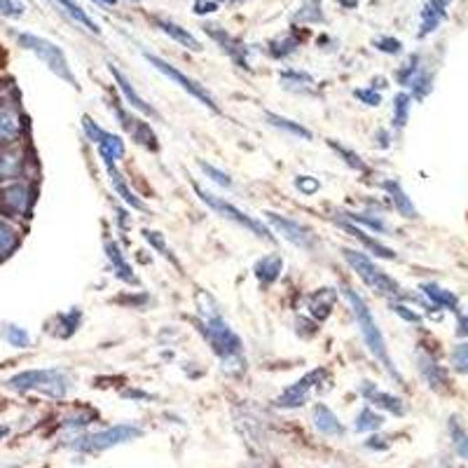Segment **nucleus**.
<instances>
[{
	"mask_svg": "<svg viewBox=\"0 0 468 468\" xmlns=\"http://www.w3.org/2000/svg\"><path fill=\"white\" fill-rule=\"evenodd\" d=\"M345 295H346V303H349L351 312H354V316H356V324H358V328H361V335H363V340H366L370 354H373V356L378 358L384 367H387L388 375H391L396 382H403L399 375V370H396L394 361H391V356H388V349H387V342H384L382 330H379L378 321H375V314L370 312V307H367L366 300H363L356 291H351V288H346Z\"/></svg>",
	"mask_w": 468,
	"mask_h": 468,
	"instance_id": "f257e3e1",
	"label": "nucleus"
},
{
	"mask_svg": "<svg viewBox=\"0 0 468 468\" xmlns=\"http://www.w3.org/2000/svg\"><path fill=\"white\" fill-rule=\"evenodd\" d=\"M7 388L16 394H28L37 391L49 399H64L69 394V378L57 367H36V370H22V373L12 375L5 382Z\"/></svg>",
	"mask_w": 468,
	"mask_h": 468,
	"instance_id": "f03ea898",
	"label": "nucleus"
},
{
	"mask_svg": "<svg viewBox=\"0 0 468 468\" xmlns=\"http://www.w3.org/2000/svg\"><path fill=\"white\" fill-rule=\"evenodd\" d=\"M16 43H19V48L27 49V52L36 54V57L40 58V61H43V64L48 66L54 75H57L58 80L69 82L70 87L80 90V82H78V78H75V73H73V69H70L64 49L58 48L57 43H52V40H48V37L36 36V33H28V31L16 33Z\"/></svg>",
	"mask_w": 468,
	"mask_h": 468,
	"instance_id": "7ed1b4c3",
	"label": "nucleus"
},
{
	"mask_svg": "<svg viewBox=\"0 0 468 468\" xmlns=\"http://www.w3.org/2000/svg\"><path fill=\"white\" fill-rule=\"evenodd\" d=\"M199 312H202L204 316V324H202L204 337L208 340L211 349L216 351L225 363L241 356V337L237 335L228 324H225V319L220 316L218 309H216L213 300H211V307L208 309L199 307Z\"/></svg>",
	"mask_w": 468,
	"mask_h": 468,
	"instance_id": "20e7f679",
	"label": "nucleus"
},
{
	"mask_svg": "<svg viewBox=\"0 0 468 468\" xmlns=\"http://www.w3.org/2000/svg\"><path fill=\"white\" fill-rule=\"evenodd\" d=\"M141 436H144V431H141L136 424H117V426H111V429H103V431L87 433V436L78 438L70 447L82 454L108 452V450H112V447L132 442Z\"/></svg>",
	"mask_w": 468,
	"mask_h": 468,
	"instance_id": "39448f33",
	"label": "nucleus"
},
{
	"mask_svg": "<svg viewBox=\"0 0 468 468\" xmlns=\"http://www.w3.org/2000/svg\"><path fill=\"white\" fill-rule=\"evenodd\" d=\"M342 256L345 261L349 262L351 270L356 271L358 279H361L366 286L373 288L378 295H388V298H394V295H400V286L394 282V279L388 277L387 271L379 270L367 253H361V250H351V249H342Z\"/></svg>",
	"mask_w": 468,
	"mask_h": 468,
	"instance_id": "423d86ee",
	"label": "nucleus"
},
{
	"mask_svg": "<svg viewBox=\"0 0 468 468\" xmlns=\"http://www.w3.org/2000/svg\"><path fill=\"white\" fill-rule=\"evenodd\" d=\"M192 187H195V192L199 195V199H202L204 204H207L208 208H213V211L218 213V216H223L225 220H229V223H237L241 225L244 229H249V232H253L256 237H261L262 241H274V237H271L270 228L267 225H262L261 220L256 218H250V216H246L241 208L232 207L229 202H225V199H218V197H213L211 192H207L204 187H199L197 183H192Z\"/></svg>",
	"mask_w": 468,
	"mask_h": 468,
	"instance_id": "0eeeda50",
	"label": "nucleus"
},
{
	"mask_svg": "<svg viewBox=\"0 0 468 468\" xmlns=\"http://www.w3.org/2000/svg\"><path fill=\"white\" fill-rule=\"evenodd\" d=\"M33 192L24 181H12L0 187V216L12 218H31Z\"/></svg>",
	"mask_w": 468,
	"mask_h": 468,
	"instance_id": "6e6552de",
	"label": "nucleus"
},
{
	"mask_svg": "<svg viewBox=\"0 0 468 468\" xmlns=\"http://www.w3.org/2000/svg\"><path fill=\"white\" fill-rule=\"evenodd\" d=\"M145 58H148L153 69H157L162 75H166L169 80H174L176 85L181 87V90H186L187 94H190L192 99H195V101H199V103H202V106H207L208 111H213V112L220 111L218 103H216V99H213V96L208 94V91L204 90V87L199 85V82H195V80H192V78H187L186 73H181V70L176 69V66H171L169 61H165V58H160V57H154V54H150V52H145Z\"/></svg>",
	"mask_w": 468,
	"mask_h": 468,
	"instance_id": "1a4fd4ad",
	"label": "nucleus"
},
{
	"mask_svg": "<svg viewBox=\"0 0 468 468\" xmlns=\"http://www.w3.org/2000/svg\"><path fill=\"white\" fill-rule=\"evenodd\" d=\"M328 378V370L325 367H314L312 373L304 375L303 379H298V382L292 384V387L283 388V394L277 399V408L282 410H292V408H303L304 403H307V396L309 391L316 387V384H321L324 379Z\"/></svg>",
	"mask_w": 468,
	"mask_h": 468,
	"instance_id": "9d476101",
	"label": "nucleus"
},
{
	"mask_svg": "<svg viewBox=\"0 0 468 468\" xmlns=\"http://www.w3.org/2000/svg\"><path fill=\"white\" fill-rule=\"evenodd\" d=\"M24 136V115L15 101L0 99V150L19 145Z\"/></svg>",
	"mask_w": 468,
	"mask_h": 468,
	"instance_id": "9b49d317",
	"label": "nucleus"
},
{
	"mask_svg": "<svg viewBox=\"0 0 468 468\" xmlns=\"http://www.w3.org/2000/svg\"><path fill=\"white\" fill-rule=\"evenodd\" d=\"M82 129H85L87 139L99 148V154H111L115 162L120 160V157H124V141L120 139V136H115V133L99 127L91 117H82Z\"/></svg>",
	"mask_w": 468,
	"mask_h": 468,
	"instance_id": "f8f14e48",
	"label": "nucleus"
},
{
	"mask_svg": "<svg viewBox=\"0 0 468 468\" xmlns=\"http://www.w3.org/2000/svg\"><path fill=\"white\" fill-rule=\"evenodd\" d=\"M267 216H270L271 228L277 229V232L282 234L286 241L295 244L298 249H312V246H314L312 232H309L304 225H300L298 220H288V218H283V216H279V213H267Z\"/></svg>",
	"mask_w": 468,
	"mask_h": 468,
	"instance_id": "ddd939ff",
	"label": "nucleus"
},
{
	"mask_svg": "<svg viewBox=\"0 0 468 468\" xmlns=\"http://www.w3.org/2000/svg\"><path fill=\"white\" fill-rule=\"evenodd\" d=\"M115 115L117 120H120V124H122L124 132H127L136 144L145 145L148 150H157V136H154L153 129L148 127V122H144V120H139V117L129 115L124 108H117V106H115Z\"/></svg>",
	"mask_w": 468,
	"mask_h": 468,
	"instance_id": "4468645a",
	"label": "nucleus"
},
{
	"mask_svg": "<svg viewBox=\"0 0 468 468\" xmlns=\"http://www.w3.org/2000/svg\"><path fill=\"white\" fill-rule=\"evenodd\" d=\"M204 31H207L208 36H211L213 40H216V43L223 48V52L232 58L234 64L241 66L244 70L250 69L249 61H246V48L239 43V40H237V37H232L228 31H225V28L216 27V24H204Z\"/></svg>",
	"mask_w": 468,
	"mask_h": 468,
	"instance_id": "2eb2a0df",
	"label": "nucleus"
},
{
	"mask_svg": "<svg viewBox=\"0 0 468 468\" xmlns=\"http://www.w3.org/2000/svg\"><path fill=\"white\" fill-rule=\"evenodd\" d=\"M417 367H420L421 378L433 391H445L447 388V373L445 367L426 351H417Z\"/></svg>",
	"mask_w": 468,
	"mask_h": 468,
	"instance_id": "dca6fc26",
	"label": "nucleus"
},
{
	"mask_svg": "<svg viewBox=\"0 0 468 468\" xmlns=\"http://www.w3.org/2000/svg\"><path fill=\"white\" fill-rule=\"evenodd\" d=\"M312 421H314V429L325 438H340L345 436V424L337 420V415L328 405L316 403L314 412H312Z\"/></svg>",
	"mask_w": 468,
	"mask_h": 468,
	"instance_id": "f3484780",
	"label": "nucleus"
},
{
	"mask_svg": "<svg viewBox=\"0 0 468 468\" xmlns=\"http://www.w3.org/2000/svg\"><path fill=\"white\" fill-rule=\"evenodd\" d=\"M361 394L366 396L370 403L375 405V408L379 410H387V412H391V415L396 417H403L405 415V403L399 399V396L394 394H384V391H379L378 387H375L373 382H366L361 387Z\"/></svg>",
	"mask_w": 468,
	"mask_h": 468,
	"instance_id": "a211bd4d",
	"label": "nucleus"
},
{
	"mask_svg": "<svg viewBox=\"0 0 468 468\" xmlns=\"http://www.w3.org/2000/svg\"><path fill=\"white\" fill-rule=\"evenodd\" d=\"M447 3L450 0H429L421 10V27H420V37L431 36L438 27L442 24V19L447 16Z\"/></svg>",
	"mask_w": 468,
	"mask_h": 468,
	"instance_id": "6ab92c4d",
	"label": "nucleus"
},
{
	"mask_svg": "<svg viewBox=\"0 0 468 468\" xmlns=\"http://www.w3.org/2000/svg\"><path fill=\"white\" fill-rule=\"evenodd\" d=\"M111 75H112V78H115V82H117V87H120V91H122L124 103H129V106H132L133 111L144 112V115H148V117L154 115L153 108H150L148 103H145V99L139 94V91L133 90L132 82L127 80V75H122V73H120V70H117V66H111Z\"/></svg>",
	"mask_w": 468,
	"mask_h": 468,
	"instance_id": "aec40b11",
	"label": "nucleus"
},
{
	"mask_svg": "<svg viewBox=\"0 0 468 468\" xmlns=\"http://www.w3.org/2000/svg\"><path fill=\"white\" fill-rule=\"evenodd\" d=\"M101 162H103V166H106L108 176H111V183H112V187H115V190H117V195H120V197H122L124 202L129 204V207L144 208V202H141V199L136 197V195H133V192H132V187L127 186V181H124L122 174L117 171L115 160H112L111 154H101Z\"/></svg>",
	"mask_w": 468,
	"mask_h": 468,
	"instance_id": "412c9836",
	"label": "nucleus"
},
{
	"mask_svg": "<svg viewBox=\"0 0 468 468\" xmlns=\"http://www.w3.org/2000/svg\"><path fill=\"white\" fill-rule=\"evenodd\" d=\"M154 22H157L160 31H165L166 36H169L171 40H174V43L181 45V48L192 49V52H199V49H202V45H199L197 37L192 36L190 31H186V28H183V27H178V24H176V22H171V19H165V16H157Z\"/></svg>",
	"mask_w": 468,
	"mask_h": 468,
	"instance_id": "4be33fe9",
	"label": "nucleus"
},
{
	"mask_svg": "<svg viewBox=\"0 0 468 468\" xmlns=\"http://www.w3.org/2000/svg\"><path fill=\"white\" fill-rule=\"evenodd\" d=\"M333 304H335V288H319L309 295V314L319 321L328 319Z\"/></svg>",
	"mask_w": 468,
	"mask_h": 468,
	"instance_id": "5701e85b",
	"label": "nucleus"
},
{
	"mask_svg": "<svg viewBox=\"0 0 468 468\" xmlns=\"http://www.w3.org/2000/svg\"><path fill=\"white\" fill-rule=\"evenodd\" d=\"M19 244H22V237H19L15 225L0 216V262L10 261L15 256V250L19 249Z\"/></svg>",
	"mask_w": 468,
	"mask_h": 468,
	"instance_id": "b1692460",
	"label": "nucleus"
},
{
	"mask_svg": "<svg viewBox=\"0 0 468 468\" xmlns=\"http://www.w3.org/2000/svg\"><path fill=\"white\" fill-rule=\"evenodd\" d=\"M421 292H424L426 298L431 300L433 307L438 309H450V312H457L459 307V298L454 295L452 291H447V288L438 286V283H421Z\"/></svg>",
	"mask_w": 468,
	"mask_h": 468,
	"instance_id": "393cba45",
	"label": "nucleus"
},
{
	"mask_svg": "<svg viewBox=\"0 0 468 468\" xmlns=\"http://www.w3.org/2000/svg\"><path fill=\"white\" fill-rule=\"evenodd\" d=\"M384 190L388 192L391 204H394L400 216H405V218H417L415 204H412V199L408 197V192L403 190V186L399 181H387L384 183Z\"/></svg>",
	"mask_w": 468,
	"mask_h": 468,
	"instance_id": "a878e982",
	"label": "nucleus"
},
{
	"mask_svg": "<svg viewBox=\"0 0 468 468\" xmlns=\"http://www.w3.org/2000/svg\"><path fill=\"white\" fill-rule=\"evenodd\" d=\"M103 249H106L108 261H111L112 267H115V274H117V277L122 279V282L133 283V286H136V283H139V279H136V274H133L132 265H129V262L124 261V256H122V250H120V246H117L115 241H106V244H103Z\"/></svg>",
	"mask_w": 468,
	"mask_h": 468,
	"instance_id": "bb28decb",
	"label": "nucleus"
},
{
	"mask_svg": "<svg viewBox=\"0 0 468 468\" xmlns=\"http://www.w3.org/2000/svg\"><path fill=\"white\" fill-rule=\"evenodd\" d=\"M342 228H345L349 234H354V237H356V239L366 246L367 253H373V256H378V258H387V261H394L396 258V253L388 249V246H384L382 241L373 239V237H367V234L363 232L361 228H356L354 223H342Z\"/></svg>",
	"mask_w": 468,
	"mask_h": 468,
	"instance_id": "cd10ccee",
	"label": "nucleus"
},
{
	"mask_svg": "<svg viewBox=\"0 0 468 468\" xmlns=\"http://www.w3.org/2000/svg\"><path fill=\"white\" fill-rule=\"evenodd\" d=\"M282 270H283V261L279 256H265L261 258V261L256 262V267H253V271H256V277L261 279L262 286H270V283L277 282L279 277H282Z\"/></svg>",
	"mask_w": 468,
	"mask_h": 468,
	"instance_id": "c85d7f7f",
	"label": "nucleus"
},
{
	"mask_svg": "<svg viewBox=\"0 0 468 468\" xmlns=\"http://www.w3.org/2000/svg\"><path fill=\"white\" fill-rule=\"evenodd\" d=\"M265 117L271 127L282 129V132L291 133V136H298V139H303V141H312V132H309L307 127H303V124L292 122V120L277 115V112H265Z\"/></svg>",
	"mask_w": 468,
	"mask_h": 468,
	"instance_id": "c756f323",
	"label": "nucleus"
},
{
	"mask_svg": "<svg viewBox=\"0 0 468 468\" xmlns=\"http://www.w3.org/2000/svg\"><path fill=\"white\" fill-rule=\"evenodd\" d=\"M57 3H58V5H61V7H64V12L70 16V19H73V22H78V24H80V27H85L87 31L96 33V36L101 33V28H99V24H96L94 19H91V16L87 15V10H82V7L78 5L75 0H57Z\"/></svg>",
	"mask_w": 468,
	"mask_h": 468,
	"instance_id": "7c9ffc66",
	"label": "nucleus"
},
{
	"mask_svg": "<svg viewBox=\"0 0 468 468\" xmlns=\"http://www.w3.org/2000/svg\"><path fill=\"white\" fill-rule=\"evenodd\" d=\"M0 335H3V340H5L7 345L15 346V349H28V346H31V342H33L31 333H28L27 328H22V325H16V324L3 325Z\"/></svg>",
	"mask_w": 468,
	"mask_h": 468,
	"instance_id": "2f4dec72",
	"label": "nucleus"
},
{
	"mask_svg": "<svg viewBox=\"0 0 468 468\" xmlns=\"http://www.w3.org/2000/svg\"><path fill=\"white\" fill-rule=\"evenodd\" d=\"M295 24H321L324 22V7H321V0H303L300 10L292 16Z\"/></svg>",
	"mask_w": 468,
	"mask_h": 468,
	"instance_id": "473e14b6",
	"label": "nucleus"
},
{
	"mask_svg": "<svg viewBox=\"0 0 468 468\" xmlns=\"http://www.w3.org/2000/svg\"><path fill=\"white\" fill-rule=\"evenodd\" d=\"M447 431H450V441H452L454 452H457L462 459H468V431L463 429V424L457 420V417L450 420Z\"/></svg>",
	"mask_w": 468,
	"mask_h": 468,
	"instance_id": "72a5a7b5",
	"label": "nucleus"
},
{
	"mask_svg": "<svg viewBox=\"0 0 468 468\" xmlns=\"http://www.w3.org/2000/svg\"><path fill=\"white\" fill-rule=\"evenodd\" d=\"M382 424H384V417L379 415V412H375L373 408H363L356 415V424H354V429H356L358 433H373L378 431V429H382Z\"/></svg>",
	"mask_w": 468,
	"mask_h": 468,
	"instance_id": "f704fd0d",
	"label": "nucleus"
},
{
	"mask_svg": "<svg viewBox=\"0 0 468 468\" xmlns=\"http://www.w3.org/2000/svg\"><path fill=\"white\" fill-rule=\"evenodd\" d=\"M410 108H412V96L408 91H400L394 99V127L403 129L408 124Z\"/></svg>",
	"mask_w": 468,
	"mask_h": 468,
	"instance_id": "c9c22d12",
	"label": "nucleus"
},
{
	"mask_svg": "<svg viewBox=\"0 0 468 468\" xmlns=\"http://www.w3.org/2000/svg\"><path fill=\"white\" fill-rule=\"evenodd\" d=\"M298 45H300L298 37H292V33H286V36H283V37H277V40H271L270 54H271V57L283 58V57H288V54L295 52V49H298Z\"/></svg>",
	"mask_w": 468,
	"mask_h": 468,
	"instance_id": "e433bc0d",
	"label": "nucleus"
},
{
	"mask_svg": "<svg viewBox=\"0 0 468 468\" xmlns=\"http://www.w3.org/2000/svg\"><path fill=\"white\" fill-rule=\"evenodd\" d=\"M57 321H58V328H64L61 333H58V335L70 337L75 330H78V325H80L82 312L80 309H70V312H66V314H58Z\"/></svg>",
	"mask_w": 468,
	"mask_h": 468,
	"instance_id": "4c0bfd02",
	"label": "nucleus"
},
{
	"mask_svg": "<svg viewBox=\"0 0 468 468\" xmlns=\"http://www.w3.org/2000/svg\"><path fill=\"white\" fill-rule=\"evenodd\" d=\"M328 145H330V148H333V150H335L337 154H340L342 160H345V165H349L351 169H356V171H366V169H367L366 162H363L361 157H358V154L354 153V150L345 148V145L337 144V141H328Z\"/></svg>",
	"mask_w": 468,
	"mask_h": 468,
	"instance_id": "58836bf2",
	"label": "nucleus"
},
{
	"mask_svg": "<svg viewBox=\"0 0 468 468\" xmlns=\"http://www.w3.org/2000/svg\"><path fill=\"white\" fill-rule=\"evenodd\" d=\"M421 66H420V54H412V57L408 58V64H403V69L396 73V80H399V85L403 87H410V82L415 80V75L420 73Z\"/></svg>",
	"mask_w": 468,
	"mask_h": 468,
	"instance_id": "ea45409f",
	"label": "nucleus"
},
{
	"mask_svg": "<svg viewBox=\"0 0 468 468\" xmlns=\"http://www.w3.org/2000/svg\"><path fill=\"white\" fill-rule=\"evenodd\" d=\"M410 87H412V96H415V99H424V96H429V91H431V75L426 73L424 69L420 70V73L415 75V80L410 82Z\"/></svg>",
	"mask_w": 468,
	"mask_h": 468,
	"instance_id": "a19ab883",
	"label": "nucleus"
},
{
	"mask_svg": "<svg viewBox=\"0 0 468 468\" xmlns=\"http://www.w3.org/2000/svg\"><path fill=\"white\" fill-rule=\"evenodd\" d=\"M27 15V5L22 0H0V16L5 19H22Z\"/></svg>",
	"mask_w": 468,
	"mask_h": 468,
	"instance_id": "79ce46f5",
	"label": "nucleus"
},
{
	"mask_svg": "<svg viewBox=\"0 0 468 468\" xmlns=\"http://www.w3.org/2000/svg\"><path fill=\"white\" fill-rule=\"evenodd\" d=\"M346 218H349V223H358V225H363V228H367V229H375V232H384V229H387L384 220L375 218V216H363V213H346Z\"/></svg>",
	"mask_w": 468,
	"mask_h": 468,
	"instance_id": "37998d69",
	"label": "nucleus"
},
{
	"mask_svg": "<svg viewBox=\"0 0 468 468\" xmlns=\"http://www.w3.org/2000/svg\"><path fill=\"white\" fill-rule=\"evenodd\" d=\"M144 237L150 241V244L154 246V249L160 250V253L166 258V261H171V262H174V265H178V262H176V258H174V253H171V249H169V246H166L165 237H162L160 232H153V229H145Z\"/></svg>",
	"mask_w": 468,
	"mask_h": 468,
	"instance_id": "c03bdc74",
	"label": "nucleus"
},
{
	"mask_svg": "<svg viewBox=\"0 0 468 468\" xmlns=\"http://www.w3.org/2000/svg\"><path fill=\"white\" fill-rule=\"evenodd\" d=\"M450 361H452V367L457 373H468V342H462L459 346H454Z\"/></svg>",
	"mask_w": 468,
	"mask_h": 468,
	"instance_id": "a18cd8bd",
	"label": "nucleus"
},
{
	"mask_svg": "<svg viewBox=\"0 0 468 468\" xmlns=\"http://www.w3.org/2000/svg\"><path fill=\"white\" fill-rule=\"evenodd\" d=\"M282 85L283 87H300V85H304V87H312L314 85V80H312V75H307V73H300V70H286V73L282 75Z\"/></svg>",
	"mask_w": 468,
	"mask_h": 468,
	"instance_id": "49530a36",
	"label": "nucleus"
},
{
	"mask_svg": "<svg viewBox=\"0 0 468 468\" xmlns=\"http://www.w3.org/2000/svg\"><path fill=\"white\" fill-rule=\"evenodd\" d=\"M295 187H298V192L312 197V195H316V192L321 190V183L314 176H298V178H295Z\"/></svg>",
	"mask_w": 468,
	"mask_h": 468,
	"instance_id": "de8ad7c7",
	"label": "nucleus"
},
{
	"mask_svg": "<svg viewBox=\"0 0 468 468\" xmlns=\"http://www.w3.org/2000/svg\"><path fill=\"white\" fill-rule=\"evenodd\" d=\"M199 166H202V171L208 176V178H211L213 183H218V186H223V187H232V181H229V176L225 174V171L216 169V166L208 165V162H204V160L199 162Z\"/></svg>",
	"mask_w": 468,
	"mask_h": 468,
	"instance_id": "09e8293b",
	"label": "nucleus"
},
{
	"mask_svg": "<svg viewBox=\"0 0 468 468\" xmlns=\"http://www.w3.org/2000/svg\"><path fill=\"white\" fill-rule=\"evenodd\" d=\"M375 48H378L379 52H384V54H400L403 45H400L399 37L384 36V37H378V40H375Z\"/></svg>",
	"mask_w": 468,
	"mask_h": 468,
	"instance_id": "8fccbe9b",
	"label": "nucleus"
},
{
	"mask_svg": "<svg viewBox=\"0 0 468 468\" xmlns=\"http://www.w3.org/2000/svg\"><path fill=\"white\" fill-rule=\"evenodd\" d=\"M354 96H356L358 101L366 103V106H379V103H382V96H379V91H375L373 87H367V90H356L354 91Z\"/></svg>",
	"mask_w": 468,
	"mask_h": 468,
	"instance_id": "3c124183",
	"label": "nucleus"
},
{
	"mask_svg": "<svg viewBox=\"0 0 468 468\" xmlns=\"http://www.w3.org/2000/svg\"><path fill=\"white\" fill-rule=\"evenodd\" d=\"M391 309H394V312L400 316V319L408 321V324H421V316L417 314L415 309L405 307V304H394V307H391Z\"/></svg>",
	"mask_w": 468,
	"mask_h": 468,
	"instance_id": "603ef678",
	"label": "nucleus"
},
{
	"mask_svg": "<svg viewBox=\"0 0 468 468\" xmlns=\"http://www.w3.org/2000/svg\"><path fill=\"white\" fill-rule=\"evenodd\" d=\"M218 10V3L216 0H195V5H192V12L195 15H211V12Z\"/></svg>",
	"mask_w": 468,
	"mask_h": 468,
	"instance_id": "864d4df0",
	"label": "nucleus"
},
{
	"mask_svg": "<svg viewBox=\"0 0 468 468\" xmlns=\"http://www.w3.org/2000/svg\"><path fill=\"white\" fill-rule=\"evenodd\" d=\"M457 335L468 337V316H459L457 321Z\"/></svg>",
	"mask_w": 468,
	"mask_h": 468,
	"instance_id": "5fc2aeb1",
	"label": "nucleus"
},
{
	"mask_svg": "<svg viewBox=\"0 0 468 468\" xmlns=\"http://www.w3.org/2000/svg\"><path fill=\"white\" fill-rule=\"evenodd\" d=\"M382 438H370V441H366V447H370V450H387L388 442H379Z\"/></svg>",
	"mask_w": 468,
	"mask_h": 468,
	"instance_id": "6e6d98bb",
	"label": "nucleus"
},
{
	"mask_svg": "<svg viewBox=\"0 0 468 468\" xmlns=\"http://www.w3.org/2000/svg\"><path fill=\"white\" fill-rule=\"evenodd\" d=\"M378 139H379V148H388V145H391V136H388V132H384V129H379L378 132Z\"/></svg>",
	"mask_w": 468,
	"mask_h": 468,
	"instance_id": "4d7b16f0",
	"label": "nucleus"
},
{
	"mask_svg": "<svg viewBox=\"0 0 468 468\" xmlns=\"http://www.w3.org/2000/svg\"><path fill=\"white\" fill-rule=\"evenodd\" d=\"M345 10H356L358 7V0H337Z\"/></svg>",
	"mask_w": 468,
	"mask_h": 468,
	"instance_id": "13d9d810",
	"label": "nucleus"
},
{
	"mask_svg": "<svg viewBox=\"0 0 468 468\" xmlns=\"http://www.w3.org/2000/svg\"><path fill=\"white\" fill-rule=\"evenodd\" d=\"M117 216H120V225H122V228H129V213L122 211V208H117Z\"/></svg>",
	"mask_w": 468,
	"mask_h": 468,
	"instance_id": "bf43d9fd",
	"label": "nucleus"
},
{
	"mask_svg": "<svg viewBox=\"0 0 468 468\" xmlns=\"http://www.w3.org/2000/svg\"><path fill=\"white\" fill-rule=\"evenodd\" d=\"M7 433H10V429H7V426H3V424H0V441H3V438H5Z\"/></svg>",
	"mask_w": 468,
	"mask_h": 468,
	"instance_id": "052dcab7",
	"label": "nucleus"
},
{
	"mask_svg": "<svg viewBox=\"0 0 468 468\" xmlns=\"http://www.w3.org/2000/svg\"><path fill=\"white\" fill-rule=\"evenodd\" d=\"M220 3H228V5H234V3H244V0H220Z\"/></svg>",
	"mask_w": 468,
	"mask_h": 468,
	"instance_id": "680f3d73",
	"label": "nucleus"
},
{
	"mask_svg": "<svg viewBox=\"0 0 468 468\" xmlns=\"http://www.w3.org/2000/svg\"><path fill=\"white\" fill-rule=\"evenodd\" d=\"M101 3H106V5H115V0H101Z\"/></svg>",
	"mask_w": 468,
	"mask_h": 468,
	"instance_id": "e2e57ef3",
	"label": "nucleus"
},
{
	"mask_svg": "<svg viewBox=\"0 0 468 468\" xmlns=\"http://www.w3.org/2000/svg\"><path fill=\"white\" fill-rule=\"evenodd\" d=\"M127 3H139V0H127Z\"/></svg>",
	"mask_w": 468,
	"mask_h": 468,
	"instance_id": "0e129e2a",
	"label": "nucleus"
}]
</instances>
